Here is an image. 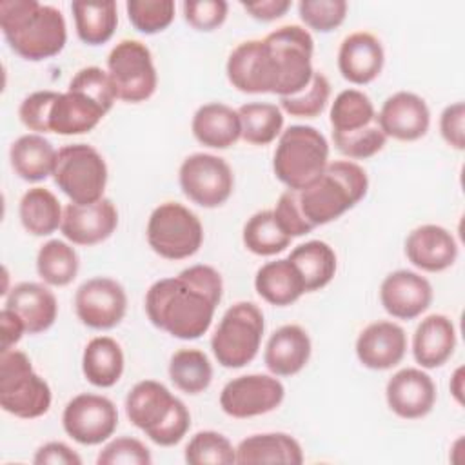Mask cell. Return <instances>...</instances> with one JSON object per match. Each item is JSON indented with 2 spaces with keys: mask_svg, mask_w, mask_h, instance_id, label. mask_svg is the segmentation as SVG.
I'll return each mask as SVG.
<instances>
[{
  "mask_svg": "<svg viewBox=\"0 0 465 465\" xmlns=\"http://www.w3.org/2000/svg\"><path fill=\"white\" fill-rule=\"evenodd\" d=\"M222 294V274L211 265L196 263L154 282L145 292V314L173 338L198 340L209 331Z\"/></svg>",
  "mask_w": 465,
  "mask_h": 465,
  "instance_id": "1",
  "label": "cell"
},
{
  "mask_svg": "<svg viewBox=\"0 0 465 465\" xmlns=\"http://www.w3.org/2000/svg\"><path fill=\"white\" fill-rule=\"evenodd\" d=\"M0 29L11 51L29 62L56 56L67 42L62 11L38 0H2Z\"/></svg>",
  "mask_w": 465,
  "mask_h": 465,
  "instance_id": "2",
  "label": "cell"
},
{
  "mask_svg": "<svg viewBox=\"0 0 465 465\" xmlns=\"http://www.w3.org/2000/svg\"><path fill=\"white\" fill-rule=\"evenodd\" d=\"M369 189V176L352 160L329 162L325 171L307 187L294 191L302 218L311 229L331 223L352 209Z\"/></svg>",
  "mask_w": 465,
  "mask_h": 465,
  "instance_id": "3",
  "label": "cell"
},
{
  "mask_svg": "<svg viewBox=\"0 0 465 465\" xmlns=\"http://www.w3.org/2000/svg\"><path fill=\"white\" fill-rule=\"evenodd\" d=\"M125 414L160 447L180 443L191 427V412L185 403L156 380H142L127 392Z\"/></svg>",
  "mask_w": 465,
  "mask_h": 465,
  "instance_id": "4",
  "label": "cell"
},
{
  "mask_svg": "<svg viewBox=\"0 0 465 465\" xmlns=\"http://www.w3.org/2000/svg\"><path fill=\"white\" fill-rule=\"evenodd\" d=\"M272 94L291 96L300 93L312 78L314 40L311 33L296 24L271 31L263 40Z\"/></svg>",
  "mask_w": 465,
  "mask_h": 465,
  "instance_id": "5",
  "label": "cell"
},
{
  "mask_svg": "<svg viewBox=\"0 0 465 465\" xmlns=\"http://www.w3.org/2000/svg\"><path fill=\"white\" fill-rule=\"evenodd\" d=\"M329 163V142L312 125H291L282 131L272 156L274 176L300 191L314 182Z\"/></svg>",
  "mask_w": 465,
  "mask_h": 465,
  "instance_id": "6",
  "label": "cell"
},
{
  "mask_svg": "<svg viewBox=\"0 0 465 465\" xmlns=\"http://www.w3.org/2000/svg\"><path fill=\"white\" fill-rule=\"evenodd\" d=\"M53 401L49 383L33 369L31 360L18 349L0 352V405L5 412L35 420L44 416Z\"/></svg>",
  "mask_w": 465,
  "mask_h": 465,
  "instance_id": "7",
  "label": "cell"
},
{
  "mask_svg": "<svg viewBox=\"0 0 465 465\" xmlns=\"http://www.w3.org/2000/svg\"><path fill=\"white\" fill-rule=\"evenodd\" d=\"M265 322L262 309L252 302L231 305L211 336V351L225 369H242L251 363L262 345Z\"/></svg>",
  "mask_w": 465,
  "mask_h": 465,
  "instance_id": "8",
  "label": "cell"
},
{
  "mask_svg": "<svg viewBox=\"0 0 465 465\" xmlns=\"http://www.w3.org/2000/svg\"><path fill=\"white\" fill-rule=\"evenodd\" d=\"M149 247L165 260H185L203 243L200 218L178 202H163L153 209L145 227Z\"/></svg>",
  "mask_w": 465,
  "mask_h": 465,
  "instance_id": "9",
  "label": "cell"
},
{
  "mask_svg": "<svg viewBox=\"0 0 465 465\" xmlns=\"http://www.w3.org/2000/svg\"><path fill=\"white\" fill-rule=\"evenodd\" d=\"M53 180L73 203H93L104 198L107 163L87 143H69L58 149Z\"/></svg>",
  "mask_w": 465,
  "mask_h": 465,
  "instance_id": "10",
  "label": "cell"
},
{
  "mask_svg": "<svg viewBox=\"0 0 465 465\" xmlns=\"http://www.w3.org/2000/svg\"><path fill=\"white\" fill-rule=\"evenodd\" d=\"M107 74L116 98L127 104L149 100L158 85V74L149 47L133 38L120 40L107 54Z\"/></svg>",
  "mask_w": 465,
  "mask_h": 465,
  "instance_id": "11",
  "label": "cell"
},
{
  "mask_svg": "<svg viewBox=\"0 0 465 465\" xmlns=\"http://www.w3.org/2000/svg\"><path fill=\"white\" fill-rule=\"evenodd\" d=\"M178 182L182 193L203 209L223 205L234 189V174L229 163L211 153L189 154L180 169Z\"/></svg>",
  "mask_w": 465,
  "mask_h": 465,
  "instance_id": "12",
  "label": "cell"
},
{
  "mask_svg": "<svg viewBox=\"0 0 465 465\" xmlns=\"http://www.w3.org/2000/svg\"><path fill=\"white\" fill-rule=\"evenodd\" d=\"M285 387L274 374H242L229 380L220 392L222 411L236 420L272 412L282 405Z\"/></svg>",
  "mask_w": 465,
  "mask_h": 465,
  "instance_id": "13",
  "label": "cell"
},
{
  "mask_svg": "<svg viewBox=\"0 0 465 465\" xmlns=\"http://www.w3.org/2000/svg\"><path fill=\"white\" fill-rule=\"evenodd\" d=\"M62 427L80 445H100L118 427L116 405L107 396L80 392L64 407Z\"/></svg>",
  "mask_w": 465,
  "mask_h": 465,
  "instance_id": "14",
  "label": "cell"
},
{
  "mask_svg": "<svg viewBox=\"0 0 465 465\" xmlns=\"http://www.w3.org/2000/svg\"><path fill=\"white\" fill-rule=\"evenodd\" d=\"M74 312L89 329L109 331L127 312L125 289L107 276L89 278L74 292Z\"/></svg>",
  "mask_w": 465,
  "mask_h": 465,
  "instance_id": "15",
  "label": "cell"
},
{
  "mask_svg": "<svg viewBox=\"0 0 465 465\" xmlns=\"http://www.w3.org/2000/svg\"><path fill=\"white\" fill-rule=\"evenodd\" d=\"M118 227V211L109 198L93 203H67L60 231L73 245H96L105 242Z\"/></svg>",
  "mask_w": 465,
  "mask_h": 465,
  "instance_id": "16",
  "label": "cell"
},
{
  "mask_svg": "<svg viewBox=\"0 0 465 465\" xmlns=\"http://www.w3.org/2000/svg\"><path fill=\"white\" fill-rule=\"evenodd\" d=\"M376 122L387 138L414 142L427 134L430 127V111L420 94L398 91L381 104Z\"/></svg>",
  "mask_w": 465,
  "mask_h": 465,
  "instance_id": "17",
  "label": "cell"
},
{
  "mask_svg": "<svg viewBox=\"0 0 465 465\" xmlns=\"http://www.w3.org/2000/svg\"><path fill=\"white\" fill-rule=\"evenodd\" d=\"M380 302L387 314L396 320L421 316L432 302L430 282L416 271L398 269L389 272L380 285Z\"/></svg>",
  "mask_w": 465,
  "mask_h": 465,
  "instance_id": "18",
  "label": "cell"
},
{
  "mask_svg": "<svg viewBox=\"0 0 465 465\" xmlns=\"http://www.w3.org/2000/svg\"><path fill=\"white\" fill-rule=\"evenodd\" d=\"M385 400L398 418L420 420L427 416L436 403V385L423 369L405 367L389 378Z\"/></svg>",
  "mask_w": 465,
  "mask_h": 465,
  "instance_id": "19",
  "label": "cell"
},
{
  "mask_svg": "<svg viewBox=\"0 0 465 465\" xmlns=\"http://www.w3.org/2000/svg\"><path fill=\"white\" fill-rule=\"evenodd\" d=\"M356 358L372 371H389L401 363L407 352V334L401 325L378 320L369 323L356 338Z\"/></svg>",
  "mask_w": 465,
  "mask_h": 465,
  "instance_id": "20",
  "label": "cell"
},
{
  "mask_svg": "<svg viewBox=\"0 0 465 465\" xmlns=\"http://www.w3.org/2000/svg\"><path fill=\"white\" fill-rule=\"evenodd\" d=\"M405 256L414 267L425 272H441L454 265L458 258V243L449 229L436 223H425L407 234Z\"/></svg>",
  "mask_w": 465,
  "mask_h": 465,
  "instance_id": "21",
  "label": "cell"
},
{
  "mask_svg": "<svg viewBox=\"0 0 465 465\" xmlns=\"http://www.w3.org/2000/svg\"><path fill=\"white\" fill-rule=\"evenodd\" d=\"M385 64L381 42L369 31H356L345 36L338 49V69L354 85H367L376 80Z\"/></svg>",
  "mask_w": 465,
  "mask_h": 465,
  "instance_id": "22",
  "label": "cell"
},
{
  "mask_svg": "<svg viewBox=\"0 0 465 465\" xmlns=\"http://www.w3.org/2000/svg\"><path fill=\"white\" fill-rule=\"evenodd\" d=\"M312 345L307 331L296 323H287L269 336L263 363L274 376H294L309 363Z\"/></svg>",
  "mask_w": 465,
  "mask_h": 465,
  "instance_id": "23",
  "label": "cell"
},
{
  "mask_svg": "<svg viewBox=\"0 0 465 465\" xmlns=\"http://www.w3.org/2000/svg\"><path fill=\"white\" fill-rule=\"evenodd\" d=\"M4 307L16 312L27 334L47 331L58 316V302L53 291L36 282H20L7 294Z\"/></svg>",
  "mask_w": 465,
  "mask_h": 465,
  "instance_id": "24",
  "label": "cell"
},
{
  "mask_svg": "<svg viewBox=\"0 0 465 465\" xmlns=\"http://www.w3.org/2000/svg\"><path fill=\"white\" fill-rule=\"evenodd\" d=\"M456 327L445 314L425 316L412 336V356L421 369H436L449 361L456 349Z\"/></svg>",
  "mask_w": 465,
  "mask_h": 465,
  "instance_id": "25",
  "label": "cell"
},
{
  "mask_svg": "<svg viewBox=\"0 0 465 465\" xmlns=\"http://www.w3.org/2000/svg\"><path fill=\"white\" fill-rule=\"evenodd\" d=\"M225 73L229 84L240 93L263 94L272 91L262 40L238 44L227 58Z\"/></svg>",
  "mask_w": 465,
  "mask_h": 465,
  "instance_id": "26",
  "label": "cell"
},
{
  "mask_svg": "<svg viewBox=\"0 0 465 465\" xmlns=\"http://www.w3.org/2000/svg\"><path fill=\"white\" fill-rule=\"evenodd\" d=\"M196 142L211 149H227L242 138L238 111L222 102H209L196 109L191 122Z\"/></svg>",
  "mask_w": 465,
  "mask_h": 465,
  "instance_id": "27",
  "label": "cell"
},
{
  "mask_svg": "<svg viewBox=\"0 0 465 465\" xmlns=\"http://www.w3.org/2000/svg\"><path fill=\"white\" fill-rule=\"evenodd\" d=\"M107 113L78 91L58 93L49 113V133L62 136L85 134L93 131Z\"/></svg>",
  "mask_w": 465,
  "mask_h": 465,
  "instance_id": "28",
  "label": "cell"
},
{
  "mask_svg": "<svg viewBox=\"0 0 465 465\" xmlns=\"http://www.w3.org/2000/svg\"><path fill=\"white\" fill-rule=\"evenodd\" d=\"M236 463H303L300 441L287 432H260L243 438L236 445Z\"/></svg>",
  "mask_w": 465,
  "mask_h": 465,
  "instance_id": "29",
  "label": "cell"
},
{
  "mask_svg": "<svg viewBox=\"0 0 465 465\" xmlns=\"http://www.w3.org/2000/svg\"><path fill=\"white\" fill-rule=\"evenodd\" d=\"M254 289L262 300L276 307H287L307 292L300 271L289 258L263 263L256 271Z\"/></svg>",
  "mask_w": 465,
  "mask_h": 465,
  "instance_id": "30",
  "label": "cell"
},
{
  "mask_svg": "<svg viewBox=\"0 0 465 465\" xmlns=\"http://www.w3.org/2000/svg\"><path fill=\"white\" fill-rule=\"evenodd\" d=\"M56 149L53 143L38 133H27L18 136L9 149V162L22 180L25 182H42L47 176H53Z\"/></svg>",
  "mask_w": 465,
  "mask_h": 465,
  "instance_id": "31",
  "label": "cell"
},
{
  "mask_svg": "<svg viewBox=\"0 0 465 465\" xmlns=\"http://www.w3.org/2000/svg\"><path fill=\"white\" fill-rule=\"evenodd\" d=\"M124 351L111 336H94L84 347L82 372L94 387L109 389L116 385L124 374Z\"/></svg>",
  "mask_w": 465,
  "mask_h": 465,
  "instance_id": "32",
  "label": "cell"
},
{
  "mask_svg": "<svg viewBox=\"0 0 465 465\" xmlns=\"http://www.w3.org/2000/svg\"><path fill=\"white\" fill-rule=\"evenodd\" d=\"M74 29L78 38L87 45H102L109 42L118 25V7L113 0L87 2L74 0L71 4Z\"/></svg>",
  "mask_w": 465,
  "mask_h": 465,
  "instance_id": "33",
  "label": "cell"
},
{
  "mask_svg": "<svg viewBox=\"0 0 465 465\" xmlns=\"http://www.w3.org/2000/svg\"><path fill=\"white\" fill-rule=\"evenodd\" d=\"M287 258L300 271L307 292L323 289L336 274V252L327 242L309 240L300 243L291 251Z\"/></svg>",
  "mask_w": 465,
  "mask_h": 465,
  "instance_id": "34",
  "label": "cell"
},
{
  "mask_svg": "<svg viewBox=\"0 0 465 465\" xmlns=\"http://www.w3.org/2000/svg\"><path fill=\"white\" fill-rule=\"evenodd\" d=\"M22 227L33 236H49L62 225L64 209L58 198L45 187H31L18 203Z\"/></svg>",
  "mask_w": 465,
  "mask_h": 465,
  "instance_id": "35",
  "label": "cell"
},
{
  "mask_svg": "<svg viewBox=\"0 0 465 465\" xmlns=\"http://www.w3.org/2000/svg\"><path fill=\"white\" fill-rule=\"evenodd\" d=\"M242 138L252 145H269L283 131V111L271 102H247L238 109Z\"/></svg>",
  "mask_w": 465,
  "mask_h": 465,
  "instance_id": "36",
  "label": "cell"
},
{
  "mask_svg": "<svg viewBox=\"0 0 465 465\" xmlns=\"http://www.w3.org/2000/svg\"><path fill=\"white\" fill-rule=\"evenodd\" d=\"M169 378L185 394H200L213 381V365L200 349H178L169 360Z\"/></svg>",
  "mask_w": 465,
  "mask_h": 465,
  "instance_id": "37",
  "label": "cell"
},
{
  "mask_svg": "<svg viewBox=\"0 0 465 465\" xmlns=\"http://www.w3.org/2000/svg\"><path fill=\"white\" fill-rule=\"evenodd\" d=\"M80 269V260L74 247L64 240H49L36 252V272L53 287L69 285Z\"/></svg>",
  "mask_w": 465,
  "mask_h": 465,
  "instance_id": "38",
  "label": "cell"
},
{
  "mask_svg": "<svg viewBox=\"0 0 465 465\" xmlns=\"http://www.w3.org/2000/svg\"><path fill=\"white\" fill-rule=\"evenodd\" d=\"M242 240L247 251L256 256H274L285 251L291 243V236L280 227L272 209L254 213L243 225Z\"/></svg>",
  "mask_w": 465,
  "mask_h": 465,
  "instance_id": "39",
  "label": "cell"
},
{
  "mask_svg": "<svg viewBox=\"0 0 465 465\" xmlns=\"http://www.w3.org/2000/svg\"><path fill=\"white\" fill-rule=\"evenodd\" d=\"M329 120L332 133H352L376 122V109L363 91L343 89L331 105Z\"/></svg>",
  "mask_w": 465,
  "mask_h": 465,
  "instance_id": "40",
  "label": "cell"
},
{
  "mask_svg": "<svg viewBox=\"0 0 465 465\" xmlns=\"http://www.w3.org/2000/svg\"><path fill=\"white\" fill-rule=\"evenodd\" d=\"M183 458L189 465H231L236 463V447L216 430H200L185 445Z\"/></svg>",
  "mask_w": 465,
  "mask_h": 465,
  "instance_id": "41",
  "label": "cell"
},
{
  "mask_svg": "<svg viewBox=\"0 0 465 465\" xmlns=\"http://www.w3.org/2000/svg\"><path fill=\"white\" fill-rule=\"evenodd\" d=\"M329 96L331 84L327 76L320 71H314L311 82L300 93L280 98V109L291 116L316 118L327 107Z\"/></svg>",
  "mask_w": 465,
  "mask_h": 465,
  "instance_id": "42",
  "label": "cell"
},
{
  "mask_svg": "<svg viewBox=\"0 0 465 465\" xmlns=\"http://www.w3.org/2000/svg\"><path fill=\"white\" fill-rule=\"evenodd\" d=\"M125 11L136 31L156 35L173 24L176 5L173 0H129Z\"/></svg>",
  "mask_w": 465,
  "mask_h": 465,
  "instance_id": "43",
  "label": "cell"
},
{
  "mask_svg": "<svg viewBox=\"0 0 465 465\" xmlns=\"http://www.w3.org/2000/svg\"><path fill=\"white\" fill-rule=\"evenodd\" d=\"M332 142L343 156L351 160H367L385 147L387 136L380 129L378 122H372L371 125L352 133H332Z\"/></svg>",
  "mask_w": 465,
  "mask_h": 465,
  "instance_id": "44",
  "label": "cell"
},
{
  "mask_svg": "<svg viewBox=\"0 0 465 465\" xmlns=\"http://www.w3.org/2000/svg\"><path fill=\"white\" fill-rule=\"evenodd\" d=\"M67 89L82 93L84 96L93 100L98 107H102L105 113H109L114 102L118 100L107 71H104L98 65H87L76 71Z\"/></svg>",
  "mask_w": 465,
  "mask_h": 465,
  "instance_id": "45",
  "label": "cell"
},
{
  "mask_svg": "<svg viewBox=\"0 0 465 465\" xmlns=\"http://www.w3.org/2000/svg\"><path fill=\"white\" fill-rule=\"evenodd\" d=\"M345 0H302L298 4V15L302 22L318 33H329L340 27L347 16Z\"/></svg>",
  "mask_w": 465,
  "mask_h": 465,
  "instance_id": "46",
  "label": "cell"
},
{
  "mask_svg": "<svg viewBox=\"0 0 465 465\" xmlns=\"http://www.w3.org/2000/svg\"><path fill=\"white\" fill-rule=\"evenodd\" d=\"M153 461L147 445L131 436L107 441L96 456L98 465H149Z\"/></svg>",
  "mask_w": 465,
  "mask_h": 465,
  "instance_id": "47",
  "label": "cell"
},
{
  "mask_svg": "<svg viewBox=\"0 0 465 465\" xmlns=\"http://www.w3.org/2000/svg\"><path fill=\"white\" fill-rule=\"evenodd\" d=\"M185 22L196 31H214L218 29L229 11L225 0H185L182 4Z\"/></svg>",
  "mask_w": 465,
  "mask_h": 465,
  "instance_id": "48",
  "label": "cell"
},
{
  "mask_svg": "<svg viewBox=\"0 0 465 465\" xmlns=\"http://www.w3.org/2000/svg\"><path fill=\"white\" fill-rule=\"evenodd\" d=\"M58 93L51 89L35 91L29 96H25L18 107V118L20 122L38 134L49 133V113L56 100Z\"/></svg>",
  "mask_w": 465,
  "mask_h": 465,
  "instance_id": "49",
  "label": "cell"
},
{
  "mask_svg": "<svg viewBox=\"0 0 465 465\" xmlns=\"http://www.w3.org/2000/svg\"><path fill=\"white\" fill-rule=\"evenodd\" d=\"M280 227L291 236V238H298V236H303L307 232H311L312 229L307 225V222L302 218L300 211H298V205H296V200H294V191L292 189H285L278 202H276V207L272 209Z\"/></svg>",
  "mask_w": 465,
  "mask_h": 465,
  "instance_id": "50",
  "label": "cell"
},
{
  "mask_svg": "<svg viewBox=\"0 0 465 465\" xmlns=\"http://www.w3.org/2000/svg\"><path fill=\"white\" fill-rule=\"evenodd\" d=\"M440 134L456 151L465 149V104L454 102L440 114Z\"/></svg>",
  "mask_w": 465,
  "mask_h": 465,
  "instance_id": "51",
  "label": "cell"
},
{
  "mask_svg": "<svg viewBox=\"0 0 465 465\" xmlns=\"http://www.w3.org/2000/svg\"><path fill=\"white\" fill-rule=\"evenodd\" d=\"M35 465H82V458L64 441H47L33 456Z\"/></svg>",
  "mask_w": 465,
  "mask_h": 465,
  "instance_id": "52",
  "label": "cell"
},
{
  "mask_svg": "<svg viewBox=\"0 0 465 465\" xmlns=\"http://www.w3.org/2000/svg\"><path fill=\"white\" fill-rule=\"evenodd\" d=\"M289 0H258V2H242V7L260 22H272L282 18L291 9Z\"/></svg>",
  "mask_w": 465,
  "mask_h": 465,
  "instance_id": "53",
  "label": "cell"
},
{
  "mask_svg": "<svg viewBox=\"0 0 465 465\" xmlns=\"http://www.w3.org/2000/svg\"><path fill=\"white\" fill-rule=\"evenodd\" d=\"M0 334H2V351L13 349L25 334V325L22 318L7 307L0 311Z\"/></svg>",
  "mask_w": 465,
  "mask_h": 465,
  "instance_id": "54",
  "label": "cell"
},
{
  "mask_svg": "<svg viewBox=\"0 0 465 465\" xmlns=\"http://www.w3.org/2000/svg\"><path fill=\"white\" fill-rule=\"evenodd\" d=\"M463 378H465V371H463V367L460 365V367L452 372V378H450V383H449L450 394L454 396V400H456L458 405H463V391H465Z\"/></svg>",
  "mask_w": 465,
  "mask_h": 465,
  "instance_id": "55",
  "label": "cell"
}]
</instances>
